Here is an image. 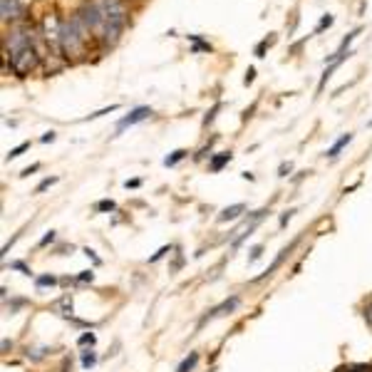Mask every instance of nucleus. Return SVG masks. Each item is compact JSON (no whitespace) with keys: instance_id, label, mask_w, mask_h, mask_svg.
Instances as JSON below:
<instances>
[{"instance_id":"393cba45","label":"nucleus","mask_w":372,"mask_h":372,"mask_svg":"<svg viewBox=\"0 0 372 372\" xmlns=\"http://www.w3.org/2000/svg\"><path fill=\"white\" fill-rule=\"evenodd\" d=\"M167 253H172V246H162V248H159L157 253H154L152 258H149V263H157V261H162V258L167 256Z\"/></svg>"},{"instance_id":"6ab92c4d","label":"nucleus","mask_w":372,"mask_h":372,"mask_svg":"<svg viewBox=\"0 0 372 372\" xmlns=\"http://www.w3.org/2000/svg\"><path fill=\"white\" fill-rule=\"evenodd\" d=\"M357 35H360V27H355V30H352V32H347V37H345V40L340 42V50H338V53H345V50L350 48V42L355 40Z\"/></svg>"},{"instance_id":"0eeeda50","label":"nucleus","mask_w":372,"mask_h":372,"mask_svg":"<svg viewBox=\"0 0 372 372\" xmlns=\"http://www.w3.org/2000/svg\"><path fill=\"white\" fill-rule=\"evenodd\" d=\"M243 214H246V204H231V206H226V209H221L216 221H219V224H231V221L241 219Z\"/></svg>"},{"instance_id":"c756f323","label":"nucleus","mask_w":372,"mask_h":372,"mask_svg":"<svg viewBox=\"0 0 372 372\" xmlns=\"http://www.w3.org/2000/svg\"><path fill=\"white\" fill-rule=\"evenodd\" d=\"M293 214H295V209H290V211H286L283 216H281V221H278V224H281V229H286V224H288L290 219H293Z\"/></svg>"},{"instance_id":"1a4fd4ad","label":"nucleus","mask_w":372,"mask_h":372,"mask_svg":"<svg viewBox=\"0 0 372 372\" xmlns=\"http://www.w3.org/2000/svg\"><path fill=\"white\" fill-rule=\"evenodd\" d=\"M350 142H352V134H350V132H347V134H342L340 139H335V142H333V147L328 149V152H325V157L335 159L338 154H340L342 149H345V147H347V144H350Z\"/></svg>"},{"instance_id":"412c9836","label":"nucleus","mask_w":372,"mask_h":372,"mask_svg":"<svg viewBox=\"0 0 372 372\" xmlns=\"http://www.w3.org/2000/svg\"><path fill=\"white\" fill-rule=\"evenodd\" d=\"M248 253H251V256H248V263H256L258 258L263 256V243H256V246H253V248H251V251H248Z\"/></svg>"},{"instance_id":"ddd939ff","label":"nucleus","mask_w":372,"mask_h":372,"mask_svg":"<svg viewBox=\"0 0 372 372\" xmlns=\"http://www.w3.org/2000/svg\"><path fill=\"white\" fill-rule=\"evenodd\" d=\"M79 362H82V367L84 370H92V367L97 365V352L89 347V350H84L82 352V357H79Z\"/></svg>"},{"instance_id":"2eb2a0df","label":"nucleus","mask_w":372,"mask_h":372,"mask_svg":"<svg viewBox=\"0 0 372 372\" xmlns=\"http://www.w3.org/2000/svg\"><path fill=\"white\" fill-rule=\"evenodd\" d=\"M115 209H117V204L112 199H102V201H97L95 204L97 214H110V211H115Z\"/></svg>"},{"instance_id":"f3484780","label":"nucleus","mask_w":372,"mask_h":372,"mask_svg":"<svg viewBox=\"0 0 372 372\" xmlns=\"http://www.w3.org/2000/svg\"><path fill=\"white\" fill-rule=\"evenodd\" d=\"M117 110H120V105H110V107H102V110L92 112V115H89V117H87V122H89V120H100V117L110 115V112H117Z\"/></svg>"},{"instance_id":"2f4dec72","label":"nucleus","mask_w":372,"mask_h":372,"mask_svg":"<svg viewBox=\"0 0 372 372\" xmlns=\"http://www.w3.org/2000/svg\"><path fill=\"white\" fill-rule=\"evenodd\" d=\"M35 172H40V164H32V167L23 169V174H20V177H30V174H35Z\"/></svg>"},{"instance_id":"a878e982","label":"nucleus","mask_w":372,"mask_h":372,"mask_svg":"<svg viewBox=\"0 0 372 372\" xmlns=\"http://www.w3.org/2000/svg\"><path fill=\"white\" fill-rule=\"evenodd\" d=\"M55 238H58V233H55V231H48V233H45V236H42V241L37 243V246L40 248H45V246H50V243L55 241Z\"/></svg>"},{"instance_id":"c85d7f7f","label":"nucleus","mask_w":372,"mask_h":372,"mask_svg":"<svg viewBox=\"0 0 372 372\" xmlns=\"http://www.w3.org/2000/svg\"><path fill=\"white\" fill-rule=\"evenodd\" d=\"M55 139H58V134H55L53 129H50V132H45V134L40 136V142H42V144H50V142H55Z\"/></svg>"},{"instance_id":"f257e3e1","label":"nucleus","mask_w":372,"mask_h":372,"mask_svg":"<svg viewBox=\"0 0 372 372\" xmlns=\"http://www.w3.org/2000/svg\"><path fill=\"white\" fill-rule=\"evenodd\" d=\"M97 8H100L102 18H105V37H102V42L105 45H115L117 40H120L122 30H124L127 25V8L122 0H92Z\"/></svg>"},{"instance_id":"a211bd4d","label":"nucleus","mask_w":372,"mask_h":372,"mask_svg":"<svg viewBox=\"0 0 372 372\" xmlns=\"http://www.w3.org/2000/svg\"><path fill=\"white\" fill-rule=\"evenodd\" d=\"M25 149H30V142H23V144H18V147L15 149H11V152H8V162H13V159H18V157H20V154L23 152H25Z\"/></svg>"},{"instance_id":"bb28decb","label":"nucleus","mask_w":372,"mask_h":372,"mask_svg":"<svg viewBox=\"0 0 372 372\" xmlns=\"http://www.w3.org/2000/svg\"><path fill=\"white\" fill-rule=\"evenodd\" d=\"M290 172H293V164L290 162H283L281 167H278V177H288Z\"/></svg>"},{"instance_id":"7ed1b4c3","label":"nucleus","mask_w":372,"mask_h":372,"mask_svg":"<svg viewBox=\"0 0 372 372\" xmlns=\"http://www.w3.org/2000/svg\"><path fill=\"white\" fill-rule=\"evenodd\" d=\"M37 63H40V55L35 53V48H32V45H27V48H20V50H15V53H11V70L18 75V77H25V75H30L32 70L37 68Z\"/></svg>"},{"instance_id":"5701e85b","label":"nucleus","mask_w":372,"mask_h":372,"mask_svg":"<svg viewBox=\"0 0 372 372\" xmlns=\"http://www.w3.org/2000/svg\"><path fill=\"white\" fill-rule=\"evenodd\" d=\"M77 281L79 283H92V281H95V271H92V268H89V271H79Z\"/></svg>"},{"instance_id":"9b49d317","label":"nucleus","mask_w":372,"mask_h":372,"mask_svg":"<svg viewBox=\"0 0 372 372\" xmlns=\"http://www.w3.org/2000/svg\"><path fill=\"white\" fill-rule=\"evenodd\" d=\"M196 365H199V352H189V355L177 365V372H194Z\"/></svg>"},{"instance_id":"aec40b11","label":"nucleus","mask_w":372,"mask_h":372,"mask_svg":"<svg viewBox=\"0 0 372 372\" xmlns=\"http://www.w3.org/2000/svg\"><path fill=\"white\" fill-rule=\"evenodd\" d=\"M189 37L194 40V53H201V50H204V53H211V45H209V42L199 40L196 35H189Z\"/></svg>"},{"instance_id":"6e6552de","label":"nucleus","mask_w":372,"mask_h":372,"mask_svg":"<svg viewBox=\"0 0 372 372\" xmlns=\"http://www.w3.org/2000/svg\"><path fill=\"white\" fill-rule=\"evenodd\" d=\"M0 11H3V20H15V18H20L23 15V8H20V3L18 0H3L0 3Z\"/></svg>"},{"instance_id":"f03ea898","label":"nucleus","mask_w":372,"mask_h":372,"mask_svg":"<svg viewBox=\"0 0 372 372\" xmlns=\"http://www.w3.org/2000/svg\"><path fill=\"white\" fill-rule=\"evenodd\" d=\"M87 25L82 23V18L75 15L70 20H63L58 27V42L63 55H79L84 50V40H87Z\"/></svg>"},{"instance_id":"4be33fe9","label":"nucleus","mask_w":372,"mask_h":372,"mask_svg":"<svg viewBox=\"0 0 372 372\" xmlns=\"http://www.w3.org/2000/svg\"><path fill=\"white\" fill-rule=\"evenodd\" d=\"M333 20H335V18H333V15H323V18H320L318 25H315V32H323L325 27H331V25H333Z\"/></svg>"},{"instance_id":"7c9ffc66","label":"nucleus","mask_w":372,"mask_h":372,"mask_svg":"<svg viewBox=\"0 0 372 372\" xmlns=\"http://www.w3.org/2000/svg\"><path fill=\"white\" fill-rule=\"evenodd\" d=\"M11 268H15V271H23V273H25V276H30V268H27L25 266V263H23V261H15V263H11Z\"/></svg>"},{"instance_id":"dca6fc26","label":"nucleus","mask_w":372,"mask_h":372,"mask_svg":"<svg viewBox=\"0 0 372 372\" xmlns=\"http://www.w3.org/2000/svg\"><path fill=\"white\" fill-rule=\"evenodd\" d=\"M60 181V177H48V179H42L40 184L35 186V194H42L45 189H50V186H55V184Z\"/></svg>"},{"instance_id":"39448f33","label":"nucleus","mask_w":372,"mask_h":372,"mask_svg":"<svg viewBox=\"0 0 372 372\" xmlns=\"http://www.w3.org/2000/svg\"><path fill=\"white\" fill-rule=\"evenodd\" d=\"M152 115H154L152 107H147V105L134 107V110H129V115H124L120 122H117V134H122V132H124L127 127H134V124H139V122L149 120Z\"/></svg>"},{"instance_id":"473e14b6","label":"nucleus","mask_w":372,"mask_h":372,"mask_svg":"<svg viewBox=\"0 0 372 372\" xmlns=\"http://www.w3.org/2000/svg\"><path fill=\"white\" fill-rule=\"evenodd\" d=\"M253 79H256V68H248V70H246V79H243V82L251 84Z\"/></svg>"},{"instance_id":"cd10ccee","label":"nucleus","mask_w":372,"mask_h":372,"mask_svg":"<svg viewBox=\"0 0 372 372\" xmlns=\"http://www.w3.org/2000/svg\"><path fill=\"white\" fill-rule=\"evenodd\" d=\"M365 370H370L367 365H350V367H340V370H335V372H365Z\"/></svg>"},{"instance_id":"20e7f679","label":"nucleus","mask_w":372,"mask_h":372,"mask_svg":"<svg viewBox=\"0 0 372 372\" xmlns=\"http://www.w3.org/2000/svg\"><path fill=\"white\" fill-rule=\"evenodd\" d=\"M238 303H241V298L238 295H231V298H226V300H221L219 305H214L211 310H206L204 315H201V320L196 323V331H201L206 323H211L214 318H221V315H226V313H233V310L238 308Z\"/></svg>"},{"instance_id":"f704fd0d","label":"nucleus","mask_w":372,"mask_h":372,"mask_svg":"<svg viewBox=\"0 0 372 372\" xmlns=\"http://www.w3.org/2000/svg\"><path fill=\"white\" fill-rule=\"evenodd\" d=\"M139 184H142V181H139V179H132V181H124V186H127V189H136Z\"/></svg>"},{"instance_id":"4468645a","label":"nucleus","mask_w":372,"mask_h":372,"mask_svg":"<svg viewBox=\"0 0 372 372\" xmlns=\"http://www.w3.org/2000/svg\"><path fill=\"white\" fill-rule=\"evenodd\" d=\"M35 286L37 288H53V286H58V278L50 276V273H42V276L35 278Z\"/></svg>"},{"instance_id":"f8f14e48","label":"nucleus","mask_w":372,"mask_h":372,"mask_svg":"<svg viewBox=\"0 0 372 372\" xmlns=\"http://www.w3.org/2000/svg\"><path fill=\"white\" fill-rule=\"evenodd\" d=\"M186 154H189L186 149H174L172 154H167V157H164V167H167V169L169 167H177L181 159H186Z\"/></svg>"},{"instance_id":"9d476101","label":"nucleus","mask_w":372,"mask_h":372,"mask_svg":"<svg viewBox=\"0 0 372 372\" xmlns=\"http://www.w3.org/2000/svg\"><path fill=\"white\" fill-rule=\"evenodd\" d=\"M231 159H233V154H231V152L214 154V157H211V162H209V169H211V172H221V169H224L226 164L231 162Z\"/></svg>"},{"instance_id":"72a5a7b5","label":"nucleus","mask_w":372,"mask_h":372,"mask_svg":"<svg viewBox=\"0 0 372 372\" xmlns=\"http://www.w3.org/2000/svg\"><path fill=\"white\" fill-rule=\"evenodd\" d=\"M266 45H268V40H263L261 45H258V48H256V58H266V55H263V53H266Z\"/></svg>"},{"instance_id":"423d86ee","label":"nucleus","mask_w":372,"mask_h":372,"mask_svg":"<svg viewBox=\"0 0 372 372\" xmlns=\"http://www.w3.org/2000/svg\"><path fill=\"white\" fill-rule=\"evenodd\" d=\"M298 243H300V236H298V238H295V241H290V243H288V246H286V248H281V253H278V256H276V261H273V263H271V266H268V268H266V271H263V273H261V276H258V278H253L251 283H261V281H266V278H271V276H273V273H276V271H278V268L283 266V261H286V258H288V256H290V251H293V248H295V246H298Z\"/></svg>"},{"instance_id":"c9c22d12","label":"nucleus","mask_w":372,"mask_h":372,"mask_svg":"<svg viewBox=\"0 0 372 372\" xmlns=\"http://www.w3.org/2000/svg\"><path fill=\"white\" fill-rule=\"evenodd\" d=\"M365 320H367V325H370V328H372V305L365 310Z\"/></svg>"},{"instance_id":"b1692460","label":"nucleus","mask_w":372,"mask_h":372,"mask_svg":"<svg viewBox=\"0 0 372 372\" xmlns=\"http://www.w3.org/2000/svg\"><path fill=\"white\" fill-rule=\"evenodd\" d=\"M77 342H79V345H89V347H92L97 342V338H95V333H84V335H79Z\"/></svg>"}]
</instances>
